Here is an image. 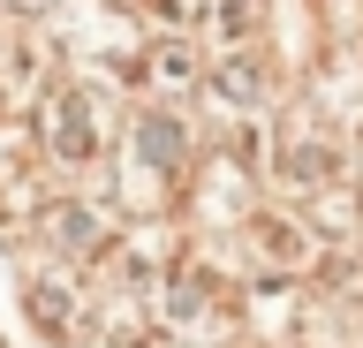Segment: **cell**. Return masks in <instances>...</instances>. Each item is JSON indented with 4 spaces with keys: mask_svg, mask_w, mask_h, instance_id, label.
<instances>
[{
    "mask_svg": "<svg viewBox=\"0 0 363 348\" xmlns=\"http://www.w3.org/2000/svg\"><path fill=\"white\" fill-rule=\"evenodd\" d=\"M45 137H53V152L61 159H99V121H91V99L84 91H61L53 99V114H45Z\"/></svg>",
    "mask_w": 363,
    "mask_h": 348,
    "instance_id": "6da1fadb",
    "label": "cell"
},
{
    "mask_svg": "<svg viewBox=\"0 0 363 348\" xmlns=\"http://www.w3.org/2000/svg\"><path fill=\"white\" fill-rule=\"evenodd\" d=\"M53 242H68L76 257L99 250V220H91V212H53Z\"/></svg>",
    "mask_w": 363,
    "mask_h": 348,
    "instance_id": "7a4b0ae2",
    "label": "cell"
}]
</instances>
